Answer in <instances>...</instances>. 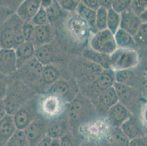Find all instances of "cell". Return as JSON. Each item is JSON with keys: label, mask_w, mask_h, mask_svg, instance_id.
Segmentation results:
<instances>
[{"label": "cell", "mask_w": 147, "mask_h": 146, "mask_svg": "<svg viewBox=\"0 0 147 146\" xmlns=\"http://www.w3.org/2000/svg\"><path fill=\"white\" fill-rule=\"evenodd\" d=\"M102 71V69L97 64L92 63L85 59L84 62H81V66L78 69V75L86 82L92 83Z\"/></svg>", "instance_id": "d4e9b609"}, {"label": "cell", "mask_w": 147, "mask_h": 146, "mask_svg": "<svg viewBox=\"0 0 147 146\" xmlns=\"http://www.w3.org/2000/svg\"><path fill=\"white\" fill-rule=\"evenodd\" d=\"M34 51H35V47L32 42H24L21 45L17 47L15 49L17 69H18L24 64L34 58Z\"/></svg>", "instance_id": "7402d4cb"}, {"label": "cell", "mask_w": 147, "mask_h": 146, "mask_svg": "<svg viewBox=\"0 0 147 146\" xmlns=\"http://www.w3.org/2000/svg\"><path fill=\"white\" fill-rule=\"evenodd\" d=\"M114 39L118 48L135 50L138 47L134 41L133 36L121 29H119L114 34Z\"/></svg>", "instance_id": "f1b7e54d"}, {"label": "cell", "mask_w": 147, "mask_h": 146, "mask_svg": "<svg viewBox=\"0 0 147 146\" xmlns=\"http://www.w3.org/2000/svg\"><path fill=\"white\" fill-rule=\"evenodd\" d=\"M100 2V7L105 8L106 10H108L109 8H111L112 1H108V0H102V1H99Z\"/></svg>", "instance_id": "7dc6e473"}, {"label": "cell", "mask_w": 147, "mask_h": 146, "mask_svg": "<svg viewBox=\"0 0 147 146\" xmlns=\"http://www.w3.org/2000/svg\"><path fill=\"white\" fill-rule=\"evenodd\" d=\"M115 81V71L111 69H102L94 80L90 83V87L94 93L99 94L113 86Z\"/></svg>", "instance_id": "5bb4252c"}, {"label": "cell", "mask_w": 147, "mask_h": 146, "mask_svg": "<svg viewBox=\"0 0 147 146\" xmlns=\"http://www.w3.org/2000/svg\"><path fill=\"white\" fill-rule=\"evenodd\" d=\"M4 146H29L23 130H16Z\"/></svg>", "instance_id": "836d02e7"}, {"label": "cell", "mask_w": 147, "mask_h": 146, "mask_svg": "<svg viewBox=\"0 0 147 146\" xmlns=\"http://www.w3.org/2000/svg\"><path fill=\"white\" fill-rule=\"evenodd\" d=\"M131 1L129 0H114L112 1L111 8L118 14L129 10Z\"/></svg>", "instance_id": "60d3db41"}, {"label": "cell", "mask_w": 147, "mask_h": 146, "mask_svg": "<svg viewBox=\"0 0 147 146\" xmlns=\"http://www.w3.org/2000/svg\"><path fill=\"white\" fill-rule=\"evenodd\" d=\"M111 69L113 71L134 69L139 62L137 52L134 50L118 48L110 55Z\"/></svg>", "instance_id": "8992f818"}, {"label": "cell", "mask_w": 147, "mask_h": 146, "mask_svg": "<svg viewBox=\"0 0 147 146\" xmlns=\"http://www.w3.org/2000/svg\"><path fill=\"white\" fill-rule=\"evenodd\" d=\"M53 50L50 44L35 47L34 58L39 61L42 66L49 65L53 61Z\"/></svg>", "instance_id": "f546056e"}, {"label": "cell", "mask_w": 147, "mask_h": 146, "mask_svg": "<svg viewBox=\"0 0 147 146\" xmlns=\"http://www.w3.org/2000/svg\"><path fill=\"white\" fill-rule=\"evenodd\" d=\"M49 120L38 116L23 130L29 146H37L46 136Z\"/></svg>", "instance_id": "8fae6325"}, {"label": "cell", "mask_w": 147, "mask_h": 146, "mask_svg": "<svg viewBox=\"0 0 147 146\" xmlns=\"http://www.w3.org/2000/svg\"><path fill=\"white\" fill-rule=\"evenodd\" d=\"M96 110L94 104L86 96L78 94L76 98L67 104L66 115L69 125L73 129L89 124L94 120Z\"/></svg>", "instance_id": "6da1fadb"}, {"label": "cell", "mask_w": 147, "mask_h": 146, "mask_svg": "<svg viewBox=\"0 0 147 146\" xmlns=\"http://www.w3.org/2000/svg\"><path fill=\"white\" fill-rule=\"evenodd\" d=\"M81 2L85 6L95 12L100 7L98 0H83Z\"/></svg>", "instance_id": "bcb514c9"}, {"label": "cell", "mask_w": 147, "mask_h": 146, "mask_svg": "<svg viewBox=\"0 0 147 146\" xmlns=\"http://www.w3.org/2000/svg\"><path fill=\"white\" fill-rule=\"evenodd\" d=\"M24 21L16 13L12 15L0 27V48L16 49L24 42L22 33Z\"/></svg>", "instance_id": "7a4b0ae2"}, {"label": "cell", "mask_w": 147, "mask_h": 146, "mask_svg": "<svg viewBox=\"0 0 147 146\" xmlns=\"http://www.w3.org/2000/svg\"><path fill=\"white\" fill-rule=\"evenodd\" d=\"M60 146H81L78 140L73 136V134L67 132L59 139Z\"/></svg>", "instance_id": "ab89813d"}, {"label": "cell", "mask_w": 147, "mask_h": 146, "mask_svg": "<svg viewBox=\"0 0 147 146\" xmlns=\"http://www.w3.org/2000/svg\"><path fill=\"white\" fill-rule=\"evenodd\" d=\"M22 33L24 42H33L34 35V26L31 21L24 22L22 26Z\"/></svg>", "instance_id": "74e56055"}, {"label": "cell", "mask_w": 147, "mask_h": 146, "mask_svg": "<svg viewBox=\"0 0 147 146\" xmlns=\"http://www.w3.org/2000/svg\"><path fill=\"white\" fill-rule=\"evenodd\" d=\"M146 1L144 0H135V1H131L130 6H129V10L133 13H134L136 16L138 17L140 15L146 11Z\"/></svg>", "instance_id": "f35d334b"}, {"label": "cell", "mask_w": 147, "mask_h": 146, "mask_svg": "<svg viewBox=\"0 0 147 146\" xmlns=\"http://www.w3.org/2000/svg\"><path fill=\"white\" fill-rule=\"evenodd\" d=\"M118 102V96L113 86L102 92L97 96V103L99 107L102 108V110L106 112L109 108Z\"/></svg>", "instance_id": "83f0119b"}, {"label": "cell", "mask_w": 147, "mask_h": 146, "mask_svg": "<svg viewBox=\"0 0 147 146\" xmlns=\"http://www.w3.org/2000/svg\"><path fill=\"white\" fill-rule=\"evenodd\" d=\"M67 103L57 96L44 94L39 96L38 112L39 116L46 120H52L60 117L66 112Z\"/></svg>", "instance_id": "277c9868"}, {"label": "cell", "mask_w": 147, "mask_h": 146, "mask_svg": "<svg viewBox=\"0 0 147 146\" xmlns=\"http://www.w3.org/2000/svg\"><path fill=\"white\" fill-rule=\"evenodd\" d=\"M120 15L114 11L112 8L107 10V29L114 34L119 29Z\"/></svg>", "instance_id": "1f68e13d"}, {"label": "cell", "mask_w": 147, "mask_h": 146, "mask_svg": "<svg viewBox=\"0 0 147 146\" xmlns=\"http://www.w3.org/2000/svg\"><path fill=\"white\" fill-rule=\"evenodd\" d=\"M60 79V72L52 64L43 66L40 77L38 81L37 88L40 92L45 94L53 83Z\"/></svg>", "instance_id": "e0dca14e"}, {"label": "cell", "mask_w": 147, "mask_h": 146, "mask_svg": "<svg viewBox=\"0 0 147 146\" xmlns=\"http://www.w3.org/2000/svg\"><path fill=\"white\" fill-rule=\"evenodd\" d=\"M89 45L92 50L109 56L117 49L114 34L107 29L94 33L91 38Z\"/></svg>", "instance_id": "9c48e42d"}, {"label": "cell", "mask_w": 147, "mask_h": 146, "mask_svg": "<svg viewBox=\"0 0 147 146\" xmlns=\"http://www.w3.org/2000/svg\"><path fill=\"white\" fill-rule=\"evenodd\" d=\"M83 57L87 61L97 64L102 69H111L110 56L103 54L92 50V48L85 49L83 52Z\"/></svg>", "instance_id": "603a6c76"}, {"label": "cell", "mask_w": 147, "mask_h": 146, "mask_svg": "<svg viewBox=\"0 0 147 146\" xmlns=\"http://www.w3.org/2000/svg\"><path fill=\"white\" fill-rule=\"evenodd\" d=\"M113 88L118 96L119 102L127 108L132 114H136L141 107L140 90L117 83L113 84Z\"/></svg>", "instance_id": "52a82bcc"}, {"label": "cell", "mask_w": 147, "mask_h": 146, "mask_svg": "<svg viewBox=\"0 0 147 146\" xmlns=\"http://www.w3.org/2000/svg\"><path fill=\"white\" fill-rule=\"evenodd\" d=\"M95 23L97 31L104 30L107 29V10L105 8L100 7L96 11Z\"/></svg>", "instance_id": "e575fe53"}, {"label": "cell", "mask_w": 147, "mask_h": 146, "mask_svg": "<svg viewBox=\"0 0 147 146\" xmlns=\"http://www.w3.org/2000/svg\"><path fill=\"white\" fill-rule=\"evenodd\" d=\"M132 116L130 111L120 102L114 104L107 111V118L111 128H120Z\"/></svg>", "instance_id": "4fadbf2b"}, {"label": "cell", "mask_w": 147, "mask_h": 146, "mask_svg": "<svg viewBox=\"0 0 147 146\" xmlns=\"http://www.w3.org/2000/svg\"><path fill=\"white\" fill-rule=\"evenodd\" d=\"M15 13L16 10L12 7L5 5H0V27Z\"/></svg>", "instance_id": "b9f144b4"}, {"label": "cell", "mask_w": 147, "mask_h": 146, "mask_svg": "<svg viewBox=\"0 0 147 146\" xmlns=\"http://www.w3.org/2000/svg\"><path fill=\"white\" fill-rule=\"evenodd\" d=\"M34 96L32 90L20 80L9 84L3 102L7 114L13 116L17 110Z\"/></svg>", "instance_id": "3957f363"}, {"label": "cell", "mask_w": 147, "mask_h": 146, "mask_svg": "<svg viewBox=\"0 0 147 146\" xmlns=\"http://www.w3.org/2000/svg\"><path fill=\"white\" fill-rule=\"evenodd\" d=\"M49 146H60L59 139H51Z\"/></svg>", "instance_id": "816d5d0a"}, {"label": "cell", "mask_w": 147, "mask_h": 146, "mask_svg": "<svg viewBox=\"0 0 147 146\" xmlns=\"http://www.w3.org/2000/svg\"><path fill=\"white\" fill-rule=\"evenodd\" d=\"M67 29L70 35L77 41L86 40L90 32L88 24L76 13H73L68 20Z\"/></svg>", "instance_id": "7c38bea8"}, {"label": "cell", "mask_w": 147, "mask_h": 146, "mask_svg": "<svg viewBox=\"0 0 147 146\" xmlns=\"http://www.w3.org/2000/svg\"><path fill=\"white\" fill-rule=\"evenodd\" d=\"M53 40V31L50 24L34 26V35L33 45L34 47L48 45Z\"/></svg>", "instance_id": "cb8c5ba5"}, {"label": "cell", "mask_w": 147, "mask_h": 146, "mask_svg": "<svg viewBox=\"0 0 147 146\" xmlns=\"http://www.w3.org/2000/svg\"><path fill=\"white\" fill-rule=\"evenodd\" d=\"M9 84V77L0 74V100H3L6 96Z\"/></svg>", "instance_id": "ee69618b"}, {"label": "cell", "mask_w": 147, "mask_h": 146, "mask_svg": "<svg viewBox=\"0 0 147 146\" xmlns=\"http://www.w3.org/2000/svg\"><path fill=\"white\" fill-rule=\"evenodd\" d=\"M13 116L7 114L0 120V146H4L16 131Z\"/></svg>", "instance_id": "484cf974"}, {"label": "cell", "mask_w": 147, "mask_h": 146, "mask_svg": "<svg viewBox=\"0 0 147 146\" xmlns=\"http://www.w3.org/2000/svg\"></svg>", "instance_id": "db71d44e"}, {"label": "cell", "mask_w": 147, "mask_h": 146, "mask_svg": "<svg viewBox=\"0 0 147 146\" xmlns=\"http://www.w3.org/2000/svg\"><path fill=\"white\" fill-rule=\"evenodd\" d=\"M81 146H99L96 143H93V142H86V143H81Z\"/></svg>", "instance_id": "f5cc1de1"}, {"label": "cell", "mask_w": 147, "mask_h": 146, "mask_svg": "<svg viewBox=\"0 0 147 146\" xmlns=\"http://www.w3.org/2000/svg\"><path fill=\"white\" fill-rule=\"evenodd\" d=\"M110 136L115 146H129V140L120 128H111Z\"/></svg>", "instance_id": "d6a6232c"}, {"label": "cell", "mask_w": 147, "mask_h": 146, "mask_svg": "<svg viewBox=\"0 0 147 146\" xmlns=\"http://www.w3.org/2000/svg\"><path fill=\"white\" fill-rule=\"evenodd\" d=\"M17 69L14 49L0 48V74L9 77L16 73Z\"/></svg>", "instance_id": "9a60e30c"}, {"label": "cell", "mask_w": 147, "mask_h": 146, "mask_svg": "<svg viewBox=\"0 0 147 146\" xmlns=\"http://www.w3.org/2000/svg\"><path fill=\"white\" fill-rule=\"evenodd\" d=\"M48 21L49 24H54L58 23L62 18L65 11L61 8L59 5L58 1H53L51 5L46 10Z\"/></svg>", "instance_id": "4dcf8cb0"}, {"label": "cell", "mask_w": 147, "mask_h": 146, "mask_svg": "<svg viewBox=\"0 0 147 146\" xmlns=\"http://www.w3.org/2000/svg\"><path fill=\"white\" fill-rule=\"evenodd\" d=\"M147 37V25L146 24H142L136 32V34L133 36V39L136 45H146Z\"/></svg>", "instance_id": "d590c367"}, {"label": "cell", "mask_w": 147, "mask_h": 146, "mask_svg": "<svg viewBox=\"0 0 147 146\" xmlns=\"http://www.w3.org/2000/svg\"><path fill=\"white\" fill-rule=\"evenodd\" d=\"M38 100L39 96L34 95L32 98L21 105L13 116H12L17 130H24L39 116Z\"/></svg>", "instance_id": "5b68a950"}, {"label": "cell", "mask_w": 147, "mask_h": 146, "mask_svg": "<svg viewBox=\"0 0 147 146\" xmlns=\"http://www.w3.org/2000/svg\"><path fill=\"white\" fill-rule=\"evenodd\" d=\"M142 23L138 16L127 10L120 14L119 29L125 31L132 36L136 34V32Z\"/></svg>", "instance_id": "44dd1931"}, {"label": "cell", "mask_w": 147, "mask_h": 146, "mask_svg": "<svg viewBox=\"0 0 147 146\" xmlns=\"http://www.w3.org/2000/svg\"><path fill=\"white\" fill-rule=\"evenodd\" d=\"M76 13L78 14L88 24L89 29H90V32H92L93 34H94V33L97 32L95 23V11L88 8L87 7H86L82 3L81 1H80L78 7L76 8Z\"/></svg>", "instance_id": "4316f807"}, {"label": "cell", "mask_w": 147, "mask_h": 146, "mask_svg": "<svg viewBox=\"0 0 147 146\" xmlns=\"http://www.w3.org/2000/svg\"><path fill=\"white\" fill-rule=\"evenodd\" d=\"M142 80L144 79H142L140 72H138L134 69L115 72L116 83L138 90H140L139 88L142 84Z\"/></svg>", "instance_id": "2e32d148"}, {"label": "cell", "mask_w": 147, "mask_h": 146, "mask_svg": "<svg viewBox=\"0 0 147 146\" xmlns=\"http://www.w3.org/2000/svg\"><path fill=\"white\" fill-rule=\"evenodd\" d=\"M65 114L57 118L49 120L46 136L50 137L51 139H59L68 132V119L67 115L65 116Z\"/></svg>", "instance_id": "d6986e66"}, {"label": "cell", "mask_w": 147, "mask_h": 146, "mask_svg": "<svg viewBox=\"0 0 147 146\" xmlns=\"http://www.w3.org/2000/svg\"><path fill=\"white\" fill-rule=\"evenodd\" d=\"M52 2H53L52 0H44V1H41L40 7L44 8L45 10H46L48 7H49L51 5Z\"/></svg>", "instance_id": "f907efd6"}, {"label": "cell", "mask_w": 147, "mask_h": 146, "mask_svg": "<svg viewBox=\"0 0 147 146\" xmlns=\"http://www.w3.org/2000/svg\"><path fill=\"white\" fill-rule=\"evenodd\" d=\"M120 129L129 140L140 137L146 136L141 121L134 115L129 117L120 126Z\"/></svg>", "instance_id": "ffe728a7"}, {"label": "cell", "mask_w": 147, "mask_h": 146, "mask_svg": "<svg viewBox=\"0 0 147 146\" xmlns=\"http://www.w3.org/2000/svg\"><path fill=\"white\" fill-rule=\"evenodd\" d=\"M31 23L34 25V26H43L46 24H49L48 21L47 14L46 11L44 8L40 7L38 11L35 14V15L33 17V18L31 21Z\"/></svg>", "instance_id": "8d00e7d4"}, {"label": "cell", "mask_w": 147, "mask_h": 146, "mask_svg": "<svg viewBox=\"0 0 147 146\" xmlns=\"http://www.w3.org/2000/svg\"><path fill=\"white\" fill-rule=\"evenodd\" d=\"M7 115L3 100H0V120Z\"/></svg>", "instance_id": "c3c4849f"}, {"label": "cell", "mask_w": 147, "mask_h": 146, "mask_svg": "<svg viewBox=\"0 0 147 146\" xmlns=\"http://www.w3.org/2000/svg\"><path fill=\"white\" fill-rule=\"evenodd\" d=\"M78 90V85L76 80L73 79L70 80L59 79L44 94H50L57 96L68 104L73 101L79 94Z\"/></svg>", "instance_id": "ba28073f"}, {"label": "cell", "mask_w": 147, "mask_h": 146, "mask_svg": "<svg viewBox=\"0 0 147 146\" xmlns=\"http://www.w3.org/2000/svg\"><path fill=\"white\" fill-rule=\"evenodd\" d=\"M51 139L50 137H49L48 136H45L43 139L42 140V141L37 145V146H49V144L51 143Z\"/></svg>", "instance_id": "681fc988"}, {"label": "cell", "mask_w": 147, "mask_h": 146, "mask_svg": "<svg viewBox=\"0 0 147 146\" xmlns=\"http://www.w3.org/2000/svg\"><path fill=\"white\" fill-rule=\"evenodd\" d=\"M59 5L64 11L76 12V8L78 7L80 1L75 0H61L58 1Z\"/></svg>", "instance_id": "7bdbcfd3"}, {"label": "cell", "mask_w": 147, "mask_h": 146, "mask_svg": "<svg viewBox=\"0 0 147 146\" xmlns=\"http://www.w3.org/2000/svg\"><path fill=\"white\" fill-rule=\"evenodd\" d=\"M43 66L37 61L35 58H33L24 64L21 67L17 69L16 72H18L21 79L25 85L29 88H37L38 81L40 77Z\"/></svg>", "instance_id": "30bf717a"}, {"label": "cell", "mask_w": 147, "mask_h": 146, "mask_svg": "<svg viewBox=\"0 0 147 146\" xmlns=\"http://www.w3.org/2000/svg\"><path fill=\"white\" fill-rule=\"evenodd\" d=\"M129 146H147L146 137L143 136L130 140Z\"/></svg>", "instance_id": "f6af8a7d"}, {"label": "cell", "mask_w": 147, "mask_h": 146, "mask_svg": "<svg viewBox=\"0 0 147 146\" xmlns=\"http://www.w3.org/2000/svg\"><path fill=\"white\" fill-rule=\"evenodd\" d=\"M40 0L23 1L16 10V14L24 22H29L40 9Z\"/></svg>", "instance_id": "ac0fdd59"}]
</instances>
